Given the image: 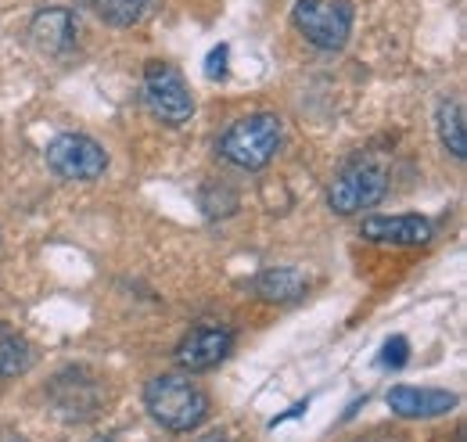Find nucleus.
<instances>
[{
  "mask_svg": "<svg viewBox=\"0 0 467 442\" xmlns=\"http://www.w3.org/2000/svg\"><path fill=\"white\" fill-rule=\"evenodd\" d=\"M144 406L166 432H194L209 417V395L187 374H159L144 388Z\"/></svg>",
  "mask_w": 467,
  "mask_h": 442,
  "instance_id": "nucleus-1",
  "label": "nucleus"
},
{
  "mask_svg": "<svg viewBox=\"0 0 467 442\" xmlns=\"http://www.w3.org/2000/svg\"><path fill=\"white\" fill-rule=\"evenodd\" d=\"M281 133L285 130H281V119L274 111H255V115H244V119L231 122L223 130V137L216 141V148H220V159L231 163L234 169L255 173L277 155Z\"/></svg>",
  "mask_w": 467,
  "mask_h": 442,
  "instance_id": "nucleus-2",
  "label": "nucleus"
},
{
  "mask_svg": "<svg viewBox=\"0 0 467 442\" xmlns=\"http://www.w3.org/2000/svg\"><path fill=\"white\" fill-rule=\"evenodd\" d=\"M295 29L320 51H342L352 33V7L346 0H295Z\"/></svg>",
  "mask_w": 467,
  "mask_h": 442,
  "instance_id": "nucleus-3",
  "label": "nucleus"
},
{
  "mask_svg": "<svg viewBox=\"0 0 467 442\" xmlns=\"http://www.w3.org/2000/svg\"><path fill=\"white\" fill-rule=\"evenodd\" d=\"M389 191V176L385 169L370 159H356L349 166L342 169L331 187H327V205L338 213V216H356L370 205H378Z\"/></svg>",
  "mask_w": 467,
  "mask_h": 442,
  "instance_id": "nucleus-4",
  "label": "nucleus"
},
{
  "mask_svg": "<svg viewBox=\"0 0 467 442\" xmlns=\"http://www.w3.org/2000/svg\"><path fill=\"white\" fill-rule=\"evenodd\" d=\"M144 105L166 126H183L194 115V98H191L183 76L166 61H148V68H144Z\"/></svg>",
  "mask_w": 467,
  "mask_h": 442,
  "instance_id": "nucleus-5",
  "label": "nucleus"
},
{
  "mask_svg": "<svg viewBox=\"0 0 467 442\" xmlns=\"http://www.w3.org/2000/svg\"><path fill=\"white\" fill-rule=\"evenodd\" d=\"M44 159L65 180H98L109 169L105 148L94 137H87V133H58L47 144Z\"/></svg>",
  "mask_w": 467,
  "mask_h": 442,
  "instance_id": "nucleus-6",
  "label": "nucleus"
},
{
  "mask_svg": "<svg viewBox=\"0 0 467 442\" xmlns=\"http://www.w3.org/2000/svg\"><path fill=\"white\" fill-rule=\"evenodd\" d=\"M389 399V410L407 417V421H428V417H442L450 414L461 399L457 392H446V388H420V385H392L385 392Z\"/></svg>",
  "mask_w": 467,
  "mask_h": 442,
  "instance_id": "nucleus-7",
  "label": "nucleus"
},
{
  "mask_svg": "<svg viewBox=\"0 0 467 442\" xmlns=\"http://www.w3.org/2000/svg\"><path fill=\"white\" fill-rule=\"evenodd\" d=\"M234 334L227 328H194L191 334H183V342L176 345V363L191 374L209 371L216 363H223L231 356Z\"/></svg>",
  "mask_w": 467,
  "mask_h": 442,
  "instance_id": "nucleus-8",
  "label": "nucleus"
},
{
  "mask_svg": "<svg viewBox=\"0 0 467 442\" xmlns=\"http://www.w3.org/2000/svg\"><path fill=\"white\" fill-rule=\"evenodd\" d=\"M359 234L374 245H424L431 241V220L428 216H367Z\"/></svg>",
  "mask_w": 467,
  "mask_h": 442,
  "instance_id": "nucleus-9",
  "label": "nucleus"
},
{
  "mask_svg": "<svg viewBox=\"0 0 467 442\" xmlns=\"http://www.w3.org/2000/svg\"><path fill=\"white\" fill-rule=\"evenodd\" d=\"M33 44L44 51V55H65L72 47V15L68 11H44L36 22H33Z\"/></svg>",
  "mask_w": 467,
  "mask_h": 442,
  "instance_id": "nucleus-10",
  "label": "nucleus"
},
{
  "mask_svg": "<svg viewBox=\"0 0 467 442\" xmlns=\"http://www.w3.org/2000/svg\"><path fill=\"white\" fill-rule=\"evenodd\" d=\"M252 291L266 302H295L298 295H306V277L292 267H277V270H263L252 280Z\"/></svg>",
  "mask_w": 467,
  "mask_h": 442,
  "instance_id": "nucleus-11",
  "label": "nucleus"
},
{
  "mask_svg": "<svg viewBox=\"0 0 467 442\" xmlns=\"http://www.w3.org/2000/svg\"><path fill=\"white\" fill-rule=\"evenodd\" d=\"M435 126H439V137L442 144L457 155V159H467V141H464V105L453 98V101H442L439 105V115H435Z\"/></svg>",
  "mask_w": 467,
  "mask_h": 442,
  "instance_id": "nucleus-12",
  "label": "nucleus"
},
{
  "mask_svg": "<svg viewBox=\"0 0 467 442\" xmlns=\"http://www.w3.org/2000/svg\"><path fill=\"white\" fill-rule=\"evenodd\" d=\"M29 363H33V353L26 338L11 332L7 324H0V378H18L29 371Z\"/></svg>",
  "mask_w": 467,
  "mask_h": 442,
  "instance_id": "nucleus-13",
  "label": "nucleus"
},
{
  "mask_svg": "<svg viewBox=\"0 0 467 442\" xmlns=\"http://www.w3.org/2000/svg\"><path fill=\"white\" fill-rule=\"evenodd\" d=\"M94 7H98V15H101L105 22H112V26H133V22L144 15L148 0H94Z\"/></svg>",
  "mask_w": 467,
  "mask_h": 442,
  "instance_id": "nucleus-14",
  "label": "nucleus"
},
{
  "mask_svg": "<svg viewBox=\"0 0 467 442\" xmlns=\"http://www.w3.org/2000/svg\"><path fill=\"white\" fill-rule=\"evenodd\" d=\"M410 360V342L403 334H396V338H389L385 342V349H381V363L385 367H392V371H400V367H407Z\"/></svg>",
  "mask_w": 467,
  "mask_h": 442,
  "instance_id": "nucleus-15",
  "label": "nucleus"
},
{
  "mask_svg": "<svg viewBox=\"0 0 467 442\" xmlns=\"http://www.w3.org/2000/svg\"><path fill=\"white\" fill-rule=\"evenodd\" d=\"M227 55H231L227 44H220V47L209 51V58H205V76L209 79H223L227 76Z\"/></svg>",
  "mask_w": 467,
  "mask_h": 442,
  "instance_id": "nucleus-16",
  "label": "nucleus"
},
{
  "mask_svg": "<svg viewBox=\"0 0 467 442\" xmlns=\"http://www.w3.org/2000/svg\"><path fill=\"white\" fill-rule=\"evenodd\" d=\"M198 442H231L227 436H209V439H198Z\"/></svg>",
  "mask_w": 467,
  "mask_h": 442,
  "instance_id": "nucleus-17",
  "label": "nucleus"
},
{
  "mask_svg": "<svg viewBox=\"0 0 467 442\" xmlns=\"http://www.w3.org/2000/svg\"><path fill=\"white\" fill-rule=\"evenodd\" d=\"M90 442H112V439H90Z\"/></svg>",
  "mask_w": 467,
  "mask_h": 442,
  "instance_id": "nucleus-18",
  "label": "nucleus"
}]
</instances>
